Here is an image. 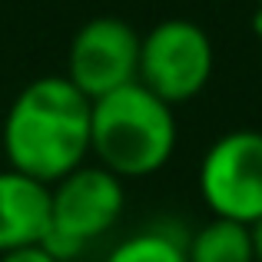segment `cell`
Here are the masks:
<instances>
[{"instance_id":"6da1fadb","label":"cell","mask_w":262,"mask_h":262,"mask_svg":"<svg viewBox=\"0 0 262 262\" xmlns=\"http://www.w3.org/2000/svg\"><path fill=\"white\" fill-rule=\"evenodd\" d=\"M93 100L67 73L37 77L17 96L0 126V149L10 169L53 186L90 156Z\"/></svg>"},{"instance_id":"7a4b0ae2","label":"cell","mask_w":262,"mask_h":262,"mask_svg":"<svg viewBox=\"0 0 262 262\" xmlns=\"http://www.w3.org/2000/svg\"><path fill=\"white\" fill-rule=\"evenodd\" d=\"M176 140V110L140 80L93 100L90 153L120 179H143L160 173L173 160Z\"/></svg>"},{"instance_id":"3957f363","label":"cell","mask_w":262,"mask_h":262,"mask_svg":"<svg viewBox=\"0 0 262 262\" xmlns=\"http://www.w3.org/2000/svg\"><path fill=\"white\" fill-rule=\"evenodd\" d=\"M216 50L209 33L199 24L183 17L156 24L146 37H140V80L169 106L189 103L209 86Z\"/></svg>"},{"instance_id":"277c9868","label":"cell","mask_w":262,"mask_h":262,"mask_svg":"<svg viewBox=\"0 0 262 262\" xmlns=\"http://www.w3.org/2000/svg\"><path fill=\"white\" fill-rule=\"evenodd\" d=\"M199 196L212 216L259 223L262 219V129L223 133L199 163Z\"/></svg>"},{"instance_id":"5b68a950","label":"cell","mask_w":262,"mask_h":262,"mask_svg":"<svg viewBox=\"0 0 262 262\" xmlns=\"http://www.w3.org/2000/svg\"><path fill=\"white\" fill-rule=\"evenodd\" d=\"M126 209L123 179L106 166H77L50 186V229L86 246L106 236Z\"/></svg>"},{"instance_id":"8992f818","label":"cell","mask_w":262,"mask_h":262,"mask_svg":"<svg viewBox=\"0 0 262 262\" xmlns=\"http://www.w3.org/2000/svg\"><path fill=\"white\" fill-rule=\"evenodd\" d=\"M140 33L120 17H93L73 33L67 53V77L90 100L113 93L136 80Z\"/></svg>"},{"instance_id":"52a82bcc","label":"cell","mask_w":262,"mask_h":262,"mask_svg":"<svg viewBox=\"0 0 262 262\" xmlns=\"http://www.w3.org/2000/svg\"><path fill=\"white\" fill-rule=\"evenodd\" d=\"M50 229V186L17 169H0V252L43 243Z\"/></svg>"},{"instance_id":"ba28073f","label":"cell","mask_w":262,"mask_h":262,"mask_svg":"<svg viewBox=\"0 0 262 262\" xmlns=\"http://www.w3.org/2000/svg\"><path fill=\"white\" fill-rule=\"evenodd\" d=\"M186 259L189 262H256L252 246V226L236 219L212 216L186 239Z\"/></svg>"},{"instance_id":"9c48e42d","label":"cell","mask_w":262,"mask_h":262,"mask_svg":"<svg viewBox=\"0 0 262 262\" xmlns=\"http://www.w3.org/2000/svg\"><path fill=\"white\" fill-rule=\"evenodd\" d=\"M103 262H189L186 239L169 226H146L110 249Z\"/></svg>"},{"instance_id":"30bf717a","label":"cell","mask_w":262,"mask_h":262,"mask_svg":"<svg viewBox=\"0 0 262 262\" xmlns=\"http://www.w3.org/2000/svg\"><path fill=\"white\" fill-rule=\"evenodd\" d=\"M0 262H60V259H53L40 243H33V246H20V249L0 252Z\"/></svg>"},{"instance_id":"8fae6325","label":"cell","mask_w":262,"mask_h":262,"mask_svg":"<svg viewBox=\"0 0 262 262\" xmlns=\"http://www.w3.org/2000/svg\"><path fill=\"white\" fill-rule=\"evenodd\" d=\"M252 246H256V262H262V219L252 223Z\"/></svg>"},{"instance_id":"7c38bea8","label":"cell","mask_w":262,"mask_h":262,"mask_svg":"<svg viewBox=\"0 0 262 262\" xmlns=\"http://www.w3.org/2000/svg\"><path fill=\"white\" fill-rule=\"evenodd\" d=\"M252 30H256V37L262 40V10H256V17H252Z\"/></svg>"},{"instance_id":"4fadbf2b","label":"cell","mask_w":262,"mask_h":262,"mask_svg":"<svg viewBox=\"0 0 262 262\" xmlns=\"http://www.w3.org/2000/svg\"><path fill=\"white\" fill-rule=\"evenodd\" d=\"M256 4H259V10H262V0H256Z\"/></svg>"}]
</instances>
